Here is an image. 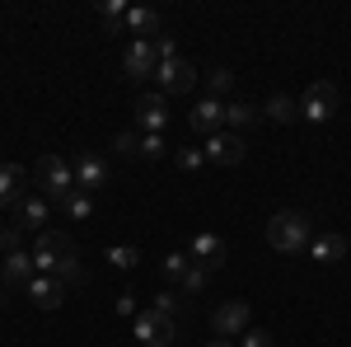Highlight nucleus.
<instances>
[{"label":"nucleus","mask_w":351,"mask_h":347,"mask_svg":"<svg viewBox=\"0 0 351 347\" xmlns=\"http://www.w3.org/2000/svg\"><path fill=\"white\" fill-rule=\"evenodd\" d=\"M71 263H80V254H75V240L66 230H43L33 240V267H38V277H61Z\"/></svg>","instance_id":"nucleus-1"},{"label":"nucleus","mask_w":351,"mask_h":347,"mask_svg":"<svg viewBox=\"0 0 351 347\" xmlns=\"http://www.w3.org/2000/svg\"><path fill=\"white\" fill-rule=\"evenodd\" d=\"M309 240H314V221L304 212H276L267 221V244L276 254H309Z\"/></svg>","instance_id":"nucleus-2"},{"label":"nucleus","mask_w":351,"mask_h":347,"mask_svg":"<svg viewBox=\"0 0 351 347\" xmlns=\"http://www.w3.org/2000/svg\"><path fill=\"white\" fill-rule=\"evenodd\" d=\"M33 183L43 188V197L52 202V207H61L71 192H75V174H71V160H61V155H38V164H33Z\"/></svg>","instance_id":"nucleus-3"},{"label":"nucleus","mask_w":351,"mask_h":347,"mask_svg":"<svg viewBox=\"0 0 351 347\" xmlns=\"http://www.w3.org/2000/svg\"><path fill=\"white\" fill-rule=\"evenodd\" d=\"M337 104H342L337 85L314 80L309 89H304V99H300V117H304V122H328V117L337 113Z\"/></svg>","instance_id":"nucleus-4"},{"label":"nucleus","mask_w":351,"mask_h":347,"mask_svg":"<svg viewBox=\"0 0 351 347\" xmlns=\"http://www.w3.org/2000/svg\"><path fill=\"white\" fill-rule=\"evenodd\" d=\"M136 343L145 347H169L173 338H178V320H169V315H160V310H145V315H136Z\"/></svg>","instance_id":"nucleus-5"},{"label":"nucleus","mask_w":351,"mask_h":347,"mask_svg":"<svg viewBox=\"0 0 351 347\" xmlns=\"http://www.w3.org/2000/svg\"><path fill=\"white\" fill-rule=\"evenodd\" d=\"M211 328H216L220 338H243V333L253 328V310H248V300H225V305H216Z\"/></svg>","instance_id":"nucleus-6"},{"label":"nucleus","mask_w":351,"mask_h":347,"mask_svg":"<svg viewBox=\"0 0 351 347\" xmlns=\"http://www.w3.org/2000/svg\"><path fill=\"white\" fill-rule=\"evenodd\" d=\"M122 71H127V80H145V76H155V71H160L155 38H150V43H145V38H132L127 52H122Z\"/></svg>","instance_id":"nucleus-7"},{"label":"nucleus","mask_w":351,"mask_h":347,"mask_svg":"<svg viewBox=\"0 0 351 347\" xmlns=\"http://www.w3.org/2000/svg\"><path fill=\"white\" fill-rule=\"evenodd\" d=\"M155 80H160V94H188V89H197V66L173 56V61H160Z\"/></svg>","instance_id":"nucleus-8"},{"label":"nucleus","mask_w":351,"mask_h":347,"mask_svg":"<svg viewBox=\"0 0 351 347\" xmlns=\"http://www.w3.org/2000/svg\"><path fill=\"white\" fill-rule=\"evenodd\" d=\"M117 155H141V160H164V136L155 132H117L112 136Z\"/></svg>","instance_id":"nucleus-9"},{"label":"nucleus","mask_w":351,"mask_h":347,"mask_svg":"<svg viewBox=\"0 0 351 347\" xmlns=\"http://www.w3.org/2000/svg\"><path fill=\"white\" fill-rule=\"evenodd\" d=\"M71 174H75V188L80 192H94V188L108 183V164H104V155H94V150H80L71 160Z\"/></svg>","instance_id":"nucleus-10"},{"label":"nucleus","mask_w":351,"mask_h":347,"mask_svg":"<svg viewBox=\"0 0 351 347\" xmlns=\"http://www.w3.org/2000/svg\"><path fill=\"white\" fill-rule=\"evenodd\" d=\"M47 221H52V202L43 197V192H24V202L14 207V225L19 230H47Z\"/></svg>","instance_id":"nucleus-11"},{"label":"nucleus","mask_w":351,"mask_h":347,"mask_svg":"<svg viewBox=\"0 0 351 347\" xmlns=\"http://www.w3.org/2000/svg\"><path fill=\"white\" fill-rule=\"evenodd\" d=\"M188 127H192V132H202V136L225 132V104H220V99H211V94H202V104L188 113Z\"/></svg>","instance_id":"nucleus-12"},{"label":"nucleus","mask_w":351,"mask_h":347,"mask_svg":"<svg viewBox=\"0 0 351 347\" xmlns=\"http://www.w3.org/2000/svg\"><path fill=\"white\" fill-rule=\"evenodd\" d=\"M38 277V267H33V254H10V258H0V282H5V291H19L24 287L28 291V282Z\"/></svg>","instance_id":"nucleus-13"},{"label":"nucleus","mask_w":351,"mask_h":347,"mask_svg":"<svg viewBox=\"0 0 351 347\" xmlns=\"http://www.w3.org/2000/svg\"><path fill=\"white\" fill-rule=\"evenodd\" d=\"M225 254H230L225 240L211 235V230H202V235H192V240H188V258H192V263H202V267H211V272L225 263Z\"/></svg>","instance_id":"nucleus-14"},{"label":"nucleus","mask_w":351,"mask_h":347,"mask_svg":"<svg viewBox=\"0 0 351 347\" xmlns=\"http://www.w3.org/2000/svg\"><path fill=\"white\" fill-rule=\"evenodd\" d=\"M206 160H211V164H225V169L243 164V136H234V132L206 136Z\"/></svg>","instance_id":"nucleus-15"},{"label":"nucleus","mask_w":351,"mask_h":347,"mask_svg":"<svg viewBox=\"0 0 351 347\" xmlns=\"http://www.w3.org/2000/svg\"><path fill=\"white\" fill-rule=\"evenodd\" d=\"M136 122H141V132L164 136V127H169V104H164V94H141V99H136Z\"/></svg>","instance_id":"nucleus-16"},{"label":"nucleus","mask_w":351,"mask_h":347,"mask_svg":"<svg viewBox=\"0 0 351 347\" xmlns=\"http://www.w3.org/2000/svg\"><path fill=\"white\" fill-rule=\"evenodd\" d=\"M66 291H71V287H66L61 277H33V282H28V300H33L38 310H56V305L66 300Z\"/></svg>","instance_id":"nucleus-17"},{"label":"nucleus","mask_w":351,"mask_h":347,"mask_svg":"<svg viewBox=\"0 0 351 347\" xmlns=\"http://www.w3.org/2000/svg\"><path fill=\"white\" fill-rule=\"evenodd\" d=\"M347 235H332V230H324V235H314L309 240V258L314 263H342L347 258Z\"/></svg>","instance_id":"nucleus-18"},{"label":"nucleus","mask_w":351,"mask_h":347,"mask_svg":"<svg viewBox=\"0 0 351 347\" xmlns=\"http://www.w3.org/2000/svg\"><path fill=\"white\" fill-rule=\"evenodd\" d=\"M24 202V169L10 160H0V212Z\"/></svg>","instance_id":"nucleus-19"},{"label":"nucleus","mask_w":351,"mask_h":347,"mask_svg":"<svg viewBox=\"0 0 351 347\" xmlns=\"http://www.w3.org/2000/svg\"><path fill=\"white\" fill-rule=\"evenodd\" d=\"M127 33H132V38H145V43H150V38H160V33H164V19L155 14V10L136 5V10H127Z\"/></svg>","instance_id":"nucleus-20"},{"label":"nucleus","mask_w":351,"mask_h":347,"mask_svg":"<svg viewBox=\"0 0 351 347\" xmlns=\"http://www.w3.org/2000/svg\"><path fill=\"white\" fill-rule=\"evenodd\" d=\"M258 117H263V108H253V104H243V99H234V104H225V132L239 136L243 127H253Z\"/></svg>","instance_id":"nucleus-21"},{"label":"nucleus","mask_w":351,"mask_h":347,"mask_svg":"<svg viewBox=\"0 0 351 347\" xmlns=\"http://www.w3.org/2000/svg\"><path fill=\"white\" fill-rule=\"evenodd\" d=\"M263 117H271V122H295L300 104H295V99H286V94H271L267 108H263Z\"/></svg>","instance_id":"nucleus-22"},{"label":"nucleus","mask_w":351,"mask_h":347,"mask_svg":"<svg viewBox=\"0 0 351 347\" xmlns=\"http://www.w3.org/2000/svg\"><path fill=\"white\" fill-rule=\"evenodd\" d=\"M99 19H104L108 33H122V28H127V0H104V5H99Z\"/></svg>","instance_id":"nucleus-23"},{"label":"nucleus","mask_w":351,"mask_h":347,"mask_svg":"<svg viewBox=\"0 0 351 347\" xmlns=\"http://www.w3.org/2000/svg\"><path fill=\"white\" fill-rule=\"evenodd\" d=\"M61 212L71 216V221H89V216H94V192H80V188H75V192L61 202Z\"/></svg>","instance_id":"nucleus-24"},{"label":"nucleus","mask_w":351,"mask_h":347,"mask_svg":"<svg viewBox=\"0 0 351 347\" xmlns=\"http://www.w3.org/2000/svg\"><path fill=\"white\" fill-rule=\"evenodd\" d=\"M206 287H211V267H202V263H192L188 272H183V282H178L183 295H197V291H206Z\"/></svg>","instance_id":"nucleus-25"},{"label":"nucleus","mask_w":351,"mask_h":347,"mask_svg":"<svg viewBox=\"0 0 351 347\" xmlns=\"http://www.w3.org/2000/svg\"><path fill=\"white\" fill-rule=\"evenodd\" d=\"M155 310L169 315V320H178V315L188 310V295H183V291H160V295H155Z\"/></svg>","instance_id":"nucleus-26"},{"label":"nucleus","mask_w":351,"mask_h":347,"mask_svg":"<svg viewBox=\"0 0 351 347\" xmlns=\"http://www.w3.org/2000/svg\"><path fill=\"white\" fill-rule=\"evenodd\" d=\"M230 89H234V71L216 66V71L206 76V94H211V99H220V94H230Z\"/></svg>","instance_id":"nucleus-27"},{"label":"nucleus","mask_w":351,"mask_h":347,"mask_svg":"<svg viewBox=\"0 0 351 347\" xmlns=\"http://www.w3.org/2000/svg\"><path fill=\"white\" fill-rule=\"evenodd\" d=\"M108 263L112 267H136V263H141V249H132V244H112V249H108Z\"/></svg>","instance_id":"nucleus-28"},{"label":"nucleus","mask_w":351,"mask_h":347,"mask_svg":"<svg viewBox=\"0 0 351 347\" xmlns=\"http://www.w3.org/2000/svg\"><path fill=\"white\" fill-rule=\"evenodd\" d=\"M188 267H192L188 249H178V254H169V258H164V277H178V282H183V272H188Z\"/></svg>","instance_id":"nucleus-29"},{"label":"nucleus","mask_w":351,"mask_h":347,"mask_svg":"<svg viewBox=\"0 0 351 347\" xmlns=\"http://www.w3.org/2000/svg\"><path fill=\"white\" fill-rule=\"evenodd\" d=\"M19 240H24V230L19 225H0V254L10 258V254H19Z\"/></svg>","instance_id":"nucleus-30"},{"label":"nucleus","mask_w":351,"mask_h":347,"mask_svg":"<svg viewBox=\"0 0 351 347\" xmlns=\"http://www.w3.org/2000/svg\"><path fill=\"white\" fill-rule=\"evenodd\" d=\"M239 347H271V333L267 328H248V333L239 338Z\"/></svg>","instance_id":"nucleus-31"},{"label":"nucleus","mask_w":351,"mask_h":347,"mask_svg":"<svg viewBox=\"0 0 351 347\" xmlns=\"http://www.w3.org/2000/svg\"><path fill=\"white\" fill-rule=\"evenodd\" d=\"M178 164L183 169H202L206 164V150H178Z\"/></svg>","instance_id":"nucleus-32"},{"label":"nucleus","mask_w":351,"mask_h":347,"mask_svg":"<svg viewBox=\"0 0 351 347\" xmlns=\"http://www.w3.org/2000/svg\"><path fill=\"white\" fill-rule=\"evenodd\" d=\"M112 310H117L122 320H127V315H136V295H117V305H112Z\"/></svg>","instance_id":"nucleus-33"},{"label":"nucleus","mask_w":351,"mask_h":347,"mask_svg":"<svg viewBox=\"0 0 351 347\" xmlns=\"http://www.w3.org/2000/svg\"><path fill=\"white\" fill-rule=\"evenodd\" d=\"M206 347H234V343H230V338H211Z\"/></svg>","instance_id":"nucleus-34"}]
</instances>
